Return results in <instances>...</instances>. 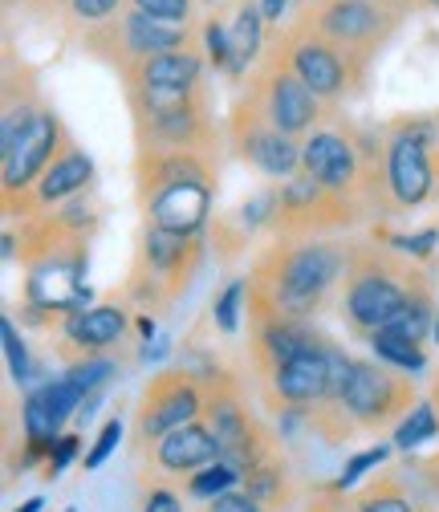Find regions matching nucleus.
Here are the masks:
<instances>
[{
    "mask_svg": "<svg viewBox=\"0 0 439 512\" xmlns=\"http://www.w3.org/2000/svg\"><path fill=\"white\" fill-rule=\"evenodd\" d=\"M407 297H411V285L395 281L383 269H366L346 289V313H350V322H358L366 330H383L391 317L403 309Z\"/></svg>",
    "mask_w": 439,
    "mask_h": 512,
    "instance_id": "6e6552de",
    "label": "nucleus"
},
{
    "mask_svg": "<svg viewBox=\"0 0 439 512\" xmlns=\"http://www.w3.org/2000/svg\"><path fill=\"white\" fill-rule=\"evenodd\" d=\"M187 252H192V248H187V236L167 232V228H159V224H151L147 236H143V265H147L155 277H179Z\"/></svg>",
    "mask_w": 439,
    "mask_h": 512,
    "instance_id": "aec40b11",
    "label": "nucleus"
},
{
    "mask_svg": "<svg viewBox=\"0 0 439 512\" xmlns=\"http://www.w3.org/2000/svg\"><path fill=\"white\" fill-rule=\"evenodd\" d=\"M387 456H391V447H387V443H379V447H366V452H358V456H354V460L342 468V476H338V484H334V488H342V492H346V488H354V484H358V480H362L370 468H379Z\"/></svg>",
    "mask_w": 439,
    "mask_h": 512,
    "instance_id": "c85d7f7f",
    "label": "nucleus"
},
{
    "mask_svg": "<svg viewBox=\"0 0 439 512\" xmlns=\"http://www.w3.org/2000/svg\"><path fill=\"white\" fill-rule=\"evenodd\" d=\"M427 143H431L427 122H415V131H399L387 147V187L399 208H419L431 196L435 171Z\"/></svg>",
    "mask_w": 439,
    "mask_h": 512,
    "instance_id": "39448f33",
    "label": "nucleus"
},
{
    "mask_svg": "<svg viewBox=\"0 0 439 512\" xmlns=\"http://www.w3.org/2000/svg\"><path fill=\"white\" fill-rule=\"evenodd\" d=\"M342 269V252L330 244H297L281 256L273 277V305L285 317H305L322 305L326 289Z\"/></svg>",
    "mask_w": 439,
    "mask_h": 512,
    "instance_id": "f03ea898",
    "label": "nucleus"
},
{
    "mask_svg": "<svg viewBox=\"0 0 439 512\" xmlns=\"http://www.w3.org/2000/svg\"><path fill=\"white\" fill-rule=\"evenodd\" d=\"M0 338H5V354H9V370L13 378L21 382V387H29V378H33V358H29V346L21 342L17 326H13V317H5L0 322Z\"/></svg>",
    "mask_w": 439,
    "mask_h": 512,
    "instance_id": "bb28decb",
    "label": "nucleus"
},
{
    "mask_svg": "<svg viewBox=\"0 0 439 512\" xmlns=\"http://www.w3.org/2000/svg\"><path fill=\"white\" fill-rule=\"evenodd\" d=\"M61 512H82V508H61Z\"/></svg>",
    "mask_w": 439,
    "mask_h": 512,
    "instance_id": "37998d69",
    "label": "nucleus"
},
{
    "mask_svg": "<svg viewBox=\"0 0 439 512\" xmlns=\"http://www.w3.org/2000/svg\"><path fill=\"white\" fill-rule=\"evenodd\" d=\"M370 346L379 354V362L395 366V370H423L427 366V354H423V342L407 338V334H395V330H374L370 334Z\"/></svg>",
    "mask_w": 439,
    "mask_h": 512,
    "instance_id": "412c9836",
    "label": "nucleus"
},
{
    "mask_svg": "<svg viewBox=\"0 0 439 512\" xmlns=\"http://www.w3.org/2000/svg\"><path fill=\"white\" fill-rule=\"evenodd\" d=\"M204 5H216V0H204Z\"/></svg>",
    "mask_w": 439,
    "mask_h": 512,
    "instance_id": "c03bdc74",
    "label": "nucleus"
},
{
    "mask_svg": "<svg viewBox=\"0 0 439 512\" xmlns=\"http://www.w3.org/2000/svg\"><path fill=\"white\" fill-rule=\"evenodd\" d=\"M435 431H439L435 407H431V403H419V407H411V411L399 419V427H395V447L411 452V447H419V443H423V439H431Z\"/></svg>",
    "mask_w": 439,
    "mask_h": 512,
    "instance_id": "b1692460",
    "label": "nucleus"
},
{
    "mask_svg": "<svg viewBox=\"0 0 439 512\" xmlns=\"http://www.w3.org/2000/svg\"><path fill=\"white\" fill-rule=\"evenodd\" d=\"M204 45H208V57L216 61V66H232V37H228V29L220 25V21H212L208 29H204Z\"/></svg>",
    "mask_w": 439,
    "mask_h": 512,
    "instance_id": "473e14b6",
    "label": "nucleus"
},
{
    "mask_svg": "<svg viewBox=\"0 0 439 512\" xmlns=\"http://www.w3.org/2000/svg\"><path fill=\"white\" fill-rule=\"evenodd\" d=\"M244 289H248V281H232V285L216 297V305H212V317H216V326H220L224 334H236V326H240V301H244Z\"/></svg>",
    "mask_w": 439,
    "mask_h": 512,
    "instance_id": "cd10ccee",
    "label": "nucleus"
},
{
    "mask_svg": "<svg viewBox=\"0 0 439 512\" xmlns=\"http://www.w3.org/2000/svg\"><path fill=\"white\" fill-rule=\"evenodd\" d=\"M204 399H200V382L187 374H159L139 407V439H163L183 423H196Z\"/></svg>",
    "mask_w": 439,
    "mask_h": 512,
    "instance_id": "20e7f679",
    "label": "nucleus"
},
{
    "mask_svg": "<svg viewBox=\"0 0 439 512\" xmlns=\"http://www.w3.org/2000/svg\"><path fill=\"white\" fill-rule=\"evenodd\" d=\"M114 374H118V366H114L110 358H86V362H74L61 378H66L70 387L86 399V395H94V391H106L110 382H114Z\"/></svg>",
    "mask_w": 439,
    "mask_h": 512,
    "instance_id": "5701e85b",
    "label": "nucleus"
},
{
    "mask_svg": "<svg viewBox=\"0 0 439 512\" xmlns=\"http://www.w3.org/2000/svg\"><path fill=\"white\" fill-rule=\"evenodd\" d=\"M358 167H362V159H358L354 143L346 135H338V131H318V135H309L305 147H301V171L313 175L330 191L354 187Z\"/></svg>",
    "mask_w": 439,
    "mask_h": 512,
    "instance_id": "1a4fd4ad",
    "label": "nucleus"
},
{
    "mask_svg": "<svg viewBox=\"0 0 439 512\" xmlns=\"http://www.w3.org/2000/svg\"><path fill=\"white\" fill-rule=\"evenodd\" d=\"M431 5H439V0H431Z\"/></svg>",
    "mask_w": 439,
    "mask_h": 512,
    "instance_id": "a18cd8bd",
    "label": "nucleus"
},
{
    "mask_svg": "<svg viewBox=\"0 0 439 512\" xmlns=\"http://www.w3.org/2000/svg\"><path fill=\"white\" fill-rule=\"evenodd\" d=\"M289 66L318 98H338L346 90V61L326 37L322 41H301L289 57Z\"/></svg>",
    "mask_w": 439,
    "mask_h": 512,
    "instance_id": "ddd939ff",
    "label": "nucleus"
},
{
    "mask_svg": "<svg viewBox=\"0 0 439 512\" xmlns=\"http://www.w3.org/2000/svg\"><path fill=\"white\" fill-rule=\"evenodd\" d=\"M220 456H224V447H220V439H216L212 427H204V423H183V427H175L171 435L159 439L151 464H155L159 472L183 476V472H200V468L216 464Z\"/></svg>",
    "mask_w": 439,
    "mask_h": 512,
    "instance_id": "9d476101",
    "label": "nucleus"
},
{
    "mask_svg": "<svg viewBox=\"0 0 439 512\" xmlns=\"http://www.w3.org/2000/svg\"><path fill=\"white\" fill-rule=\"evenodd\" d=\"M70 9L82 21H102V17H110L118 9V0H70Z\"/></svg>",
    "mask_w": 439,
    "mask_h": 512,
    "instance_id": "e433bc0d",
    "label": "nucleus"
},
{
    "mask_svg": "<svg viewBox=\"0 0 439 512\" xmlns=\"http://www.w3.org/2000/svg\"><path fill=\"white\" fill-rule=\"evenodd\" d=\"M86 273V261H82V252H49L41 256V261L33 265L29 273V301L41 305V309H57V313H66V309H82L90 301V285L82 281Z\"/></svg>",
    "mask_w": 439,
    "mask_h": 512,
    "instance_id": "423d86ee",
    "label": "nucleus"
},
{
    "mask_svg": "<svg viewBox=\"0 0 439 512\" xmlns=\"http://www.w3.org/2000/svg\"><path fill=\"white\" fill-rule=\"evenodd\" d=\"M322 37L330 45H346V49H358V45H370L379 41L383 29H387V17L370 5V0H330L322 21H318Z\"/></svg>",
    "mask_w": 439,
    "mask_h": 512,
    "instance_id": "f8f14e48",
    "label": "nucleus"
},
{
    "mask_svg": "<svg viewBox=\"0 0 439 512\" xmlns=\"http://www.w3.org/2000/svg\"><path fill=\"white\" fill-rule=\"evenodd\" d=\"M334 403L350 419H358L362 427H374V423H387V419H403L411 391L403 387V378H395L379 362H350Z\"/></svg>",
    "mask_w": 439,
    "mask_h": 512,
    "instance_id": "7ed1b4c3",
    "label": "nucleus"
},
{
    "mask_svg": "<svg viewBox=\"0 0 439 512\" xmlns=\"http://www.w3.org/2000/svg\"><path fill=\"white\" fill-rule=\"evenodd\" d=\"M41 508H45V500H41V496H33V500H25L17 512H41Z\"/></svg>",
    "mask_w": 439,
    "mask_h": 512,
    "instance_id": "a19ab883",
    "label": "nucleus"
},
{
    "mask_svg": "<svg viewBox=\"0 0 439 512\" xmlns=\"http://www.w3.org/2000/svg\"><path fill=\"white\" fill-rule=\"evenodd\" d=\"M122 443V419H110L102 431H98V439H94V447H90V456L82 460L86 464V472H94V468H102L110 456H114V447Z\"/></svg>",
    "mask_w": 439,
    "mask_h": 512,
    "instance_id": "c756f323",
    "label": "nucleus"
},
{
    "mask_svg": "<svg viewBox=\"0 0 439 512\" xmlns=\"http://www.w3.org/2000/svg\"><path fill=\"white\" fill-rule=\"evenodd\" d=\"M261 9H240L236 13V21H232V29H228V37H232V66H228V74H240L248 61L257 57V49H261Z\"/></svg>",
    "mask_w": 439,
    "mask_h": 512,
    "instance_id": "4be33fe9",
    "label": "nucleus"
},
{
    "mask_svg": "<svg viewBox=\"0 0 439 512\" xmlns=\"http://www.w3.org/2000/svg\"><path fill=\"white\" fill-rule=\"evenodd\" d=\"M204 61L187 49H171V53H155L139 66V86H155V90H196Z\"/></svg>",
    "mask_w": 439,
    "mask_h": 512,
    "instance_id": "dca6fc26",
    "label": "nucleus"
},
{
    "mask_svg": "<svg viewBox=\"0 0 439 512\" xmlns=\"http://www.w3.org/2000/svg\"><path fill=\"white\" fill-rule=\"evenodd\" d=\"M183 37H187V33L171 29L167 21L147 17V13H139V9L127 17V25H122V41H127V49H131L135 57H143V61L155 57V53H171V49H179Z\"/></svg>",
    "mask_w": 439,
    "mask_h": 512,
    "instance_id": "a211bd4d",
    "label": "nucleus"
},
{
    "mask_svg": "<svg viewBox=\"0 0 439 512\" xmlns=\"http://www.w3.org/2000/svg\"><path fill=\"white\" fill-rule=\"evenodd\" d=\"M261 346H265V358L277 366V362H289V358H301V354H313V350H326L330 342H322L313 330L297 326L293 317H285V322H269L261 330Z\"/></svg>",
    "mask_w": 439,
    "mask_h": 512,
    "instance_id": "6ab92c4d",
    "label": "nucleus"
},
{
    "mask_svg": "<svg viewBox=\"0 0 439 512\" xmlns=\"http://www.w3.org/2000/svg\"><path fill=\"white\" fill-rule=\"evenodd\" d=\"M94 179V159L78 147H66L37 179V191H33V204L37 208H53L61 200H70L74 191H82L86 183Z\"/></svg>",
    "mask_w": 439,
    "mask_h": 512,
    "instance_id": "2eb2a0df",
    "label": "nucleus"
},
{
    "mask_svg": "<svg viewBox=\"0 0 439 512\" xmlns=\"http://www.w3.org/2000/svg\"><path fill=\"white\" fill-rule=\"evenodd\" d=\"M285 204H281V196H273V191H261V196L253 200V204H244V212H240V220H244V228H261L273 212H281Z\"/></svg>",
    "mask_w": 439,
    "mask_h": 512,
    "instance_id": "2f4dec72",
    "label": "nucleus"
},
{
    "mask_svg": "<svg viewBox=\"0 0 439 512\" xmlns=\"http://www.w3.org/2000/svg\"><path fill=\"white\" fill-rule=\"evenodd\" d=\"M147 171H151V200H147L151 224L192 240L212 212V183L204 163L192 151H167L151 159Z\"/></svg>",
    "mask_w": 439,
    "mask_h": 512,
    "instance_id": "f257e3e1",
    "label": "nucleus"
},
{
    "mask_svg": "<svg viewBox=\"0 0 439 512\" xmlns=\"http://www.w3.org/2000/svg\"><path fill=\"white\" fill-rule=\"evenodd\" d=\"M208 512H265V504L257 500V496H248V492H220L212 504H208Z\"/></svg>",
    "mask_w": 439,
    "mask_h": 512,
    "instance_id": "f704fd0d",
    "label": "nucleus"
},
{
    "mask_svg": "<svg viewBox=\"0 0 439 512\" xmlns=\"http://www.w3.org/2000/svg\"><path fill=\"white\" fill-rule=\"evenodd\" d=\"M74 456H78V435H61V439L53 443V452H49V468H45V476L57 480L61 472L74 464Z\"/></svg>",
    "mask_w": 439,
    "mask_h": 512,
    "instance_id": "72a5a7b5",
    "label": "nucleus"
},
{
    "mask_svg": "<svg viewBox=\"0 0 439 512\" xmlns=\"http://www.w3.org/2000/svg\"><path fill=\"white\" fill-rule=\"evenodd\" d=\"M135 9L155 17V21L179 25V21H187V13H192V0H135Z\"/></svg>",
    "mask_w": 439,
    "mask_h": 512,
    "instance_id": "7c9ffc66",
    "label": "nucleus"
},
{
    "mask_svg": "<svg viewBox=\"0 0 439 512\" xmlns=\"http://www.w3.org/2000/svg\"><path fill=\"white\" fill-rule=\"evenodd\" d=\"M139 334H143L147 342L155 338V322H151V317H139Z\"/></svg>",
    "mask_w": 439,
    "mask_h": 512,
    "instance_id": "ea45409f",
    "label": "nucleus"
},
{
    "mask_svg": "<svg viewBox=\"0 0 439 512\" xmlns=\"http://www.w3.org/2000/svg\"><path fill=\"white\" fill-rule=\"evenodd\" d=\"M265 122L285 135H305L318 122V94H313L297 74H273L265 86Z\"/></svg>",
    "mask_w": 439,
    "mask_h": 512,
    "instance_id": "9b49d317",
    "label": "nucleus"
},
{
    "mask_svg": "<svg viewBox=\"0 0 439 512\" xmlns=\"http://www.w3.org/2000/svg\"><path fill=\"white\" fill-rule=\"evenodd\" d=\"M395 248L411 252V261H427L431 248H435V232L427 228V232H419V236H395Z\"/></svg>",
    "mask_w": 439,
    "mask_h": 512,
    "instance_id": "c9c22d12",
    "label": "nucleus"
},
{
    "mask_svg": "<svg viewBox=\"0 0 439 512\" xmlns=\"http://www.w3.org/2000/svg\"><path fill=\"white\" fill-rule=\"evenodd\" d=\"M285 9H289V0H261V13H265L269 21H281Z\"/></svg>",
    "mask_w": 439,
    "mask_h": 512,
    "instance_id": "58836bf2",
    "label": "nucleus"
},
{
    "mask_svg": "<svg viewBox=\"0 0 439 512\" xmlns=\"http://www.w3.org/2000/svg\"><path fill=\"white\" fill-rule=\"evenodd\" d=\"M236 480H240V472H236L228 460H216V464H208V468H200V472L192 476L187 492H192L196 500H216L220 492L236 488Z\"/></svg>",
    "mask_w": 439,
    "mask_h": 512,
    "instance_id": "393cba45",
    "label": "nucleus"
},
{
    "mask_svg": "<svg viewBox=\"0 0 439 512\" xmlns=\"http://www.w3.org/2000/svg\"><path fill=\"white\" fill-rule=\"evenodd\" d=\"M358 512H419L415 500L399 488V480H383L374 484L362 500H358Z\"/></svg>",
    "mask_w": 439,
    "mask_h": 512,
    "instance_id": "a878e982",
    "label": "nucleus"
},
{
    "mask_svg": "<svg viewBox=\"0 0 439 512\" xmlns=\"http://www.w3.org/2000/svg\"><path fill=\"white\" fill-rule=\"evenodd\" d=\"M435 342H439V305H435Z\"/></svg>",
    "mask_w": 439,
    "mask_h": 512,
    "instance_id": "79ce46f5",
    "label": "nucleus"
},
{
    "mask_svg": "<svg viewBox=\"0 0 439 512\" xmlns=\"http://www.w3.org/2000/svg\"><path fill=\"white\" fill-rule=\"evenodd\" d=\"M143 512H183V504H179V496H175V492L155 488V492L143 500Z\"/></svg>",
    "mask_w": 439,
    "mask_h": 512,
    "instance_id": "4c0bfd02",
    "label": "nucleus"
},
{
    "mask_svg": "<svg viewBox=\"0 0 439 512\" xmlns=\"http://www.w3.org/2000/svg\"><path fill=\"white\" fill-rule=\"evenodd\" d=\"M240 151L257 171L277 175V179H293L297 167H301V147L293 143V135L277 131V126H269V122L240 131Z\"/></svg>",
    "mask_w": 439,
    "mask_h": 512,
    "instance_id": "4468645a",
    "label": "nucleus"
},
{
    "mask_svg": "<svg viewBox=\"0 0 439 512\" xmlns=\"http://www.w3.org/2000/svg\"><path fill=\"white\" fill-rule=\"evenodd\" d=\"M122 334H127V317H122V309H114V305H94V309H86V313H78L66 322V338L78 350H106Z\"/></svg>",
    "mask_w": 439,
    "mask_h": 512,
    "instance_id": "f3484780",
    "label": "nucleus"
},
{
    "mask_svg": "<svg viewBox=\"0 0 439 512\" xmlns=\"http://www.w3.org/2000/svg\"><path fill=\"white\" fill-rule=\"evenodd\" d=\"M57 139H61V122L53 114L37 110L29 118V126L17 135L13 151L5 155V191H9V196H17V191L29 187L33 179H41V171L49 167V155H53Z\"/></svg>",
    "mask_w": 439,
    "mask_h": 512,
    "instance_id": "0eeeda50",
    "label": "nucleus"
}]
</instances>
